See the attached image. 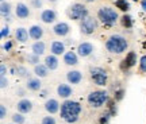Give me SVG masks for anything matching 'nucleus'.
Segmentation results:
<instances>
[{"label":"nucleus","instance_id":"9","mask_svg":"<svg viewBox=\"0 0 146 124\" xmlns=\"http://www.w3.org/2000/svg\"><path fill=\"white\" fill-rule=\"evenodd\" d=\"M54 32L57 34V35H61V36H64V35H66L69 32V26L66 24V23H58V24H56L54 26Z\"/></svg>","mask_w":146,"mask_h":124},{"label":"nucleus","instance_id":"18","mask_svg":"<svg viewBox=\"0 0 146 124\" xmlns=\"http://www.w3.org/2000/svg\"><path fill=\"white\" fill-rule=\"evenodd\" d=\"M64 61L66 65H76L77 63V57H76V54L72 51H69L65 54V58H64Z\"/></svg>","mask_w":146,"mask_h":124},{"label":"nucleus","instance_id":"40","mask_svg":"<svg viewBox=\"0 0 146 124\" xmlns=\"http://www.w3.org/2000/svg\"><path fill=\"white\" fill-rule=\"evenodd\" d=\"M87 1H94V0H87Z\"/></svg>","mask_w":146,"mask_h":124},{"label":"nucleus","instance_id":"14","mask_svg":"<svg viewBox=\"0 0 146 124\" xmlns=\"http://www.w3.org/2000/svg\"><path fill=\"white\" fill-rule=\"evenodd\" d=\"M41 19L45 22V23H52V22H54V19H56V14H54V11H52V10H46L42 12Z\"/></svg>","mask_w":146,"mask_h":124},{"label":"nucleus","instance_id":"39","mask_svg":"<svg viewBox=\"0 0 146 124\" xmlns=\"http://www.w3.org/2000/svg\"><path fill=\"white\" fill-rule=\"evenodd\" d=\"M142 8L146 11V0H143V1H142Z\"/></svg>","mask_w":146,"mask_h":124},{"label":"nucleus","instance_id":"10","mask_svg":"<svg viewBox=\"0 0 146 124\" xmlns=\"http://www.w3.org/2000/svg\"><path fill=\"white\" fill-rule=\"evenodd\" d=\"M92 45L91 43H81L80 46H78V54L81 55V57H87L91 53H92Z\"/></svg>","mask_w":146,"mask_h":124},{"label":"nucleus","instance_id":"1","mask_svg":"<svg viewBox=\"0 0 146 124\" xmlns=\"http://www.w3.org/2000/svg\"><path fill=\"white\" fill-rule=\"evenodd\" d=\"M80 112H81V105L76 101H65L61 107V116L68 123L77 121Z\"/></svg>","mask_w":146,"mask_h":124},{"label":"nucleus","instance_id":"29","mask_svg":"<svg viewBox=\"0 0 146 124\" xmlns=\"http://www.w3.org/2000/svg\"><path fill=\"white\" fill-rule=\"evenodd\" d=\"M42 124H56V120L53 117H50V116H47V117H45L42 120Z\"/></svg>","mask_w":146,"mask_h":124},{"label":"nucleus","instance_id":"26","mask_svg":"<svg viewBox=\"0 0 146 124\" xmlns=\"http://www.w3.org/2000/svg\"><path fill=\"white\" fill-rule=\"evenodd\" d=\"M122 24L125 27H131V24H133V22H131V18L130 16L125 15L123 18H122Z\"/></svg>","mask_w":146,"mask_h":124},{"label":"nucleus","instance_id":"32","mask_svg":"<svg viewBox=\"0 0 146 124\" xmlns=\"http://www.w3.org/2000/svg\"><path fill=\"white\" fill-rule=\"evenodd\" d=\"M8 34H10V30H8L7 27H4V28L1 30V36L4 38V36H7V35H8Z\"/></svg>","mask_w":146,"mask_h":124},{"label":"nucleus","instance_id":"7","mask_svg":"<svg viewBox=\"0 0 146 124\" xmlns=\"http://www.w3.org/2000/svg\"><path fill=\"white\" fill-rule=\"evenodd\" d=\"M96 30V22H95L94 18H85L83 22H81V31L84 34H92L94 31Z\"/></svg>","mask_w":146,"mask_h":124},{"label":"nucleus","instance_id":"17","mask_svg":"<svg viewBox=\"0 0 146 124\" xmlns=\"http://www.w3.org/2000/svg\"><path fill=\"white\" fill-rule=\"evenodd\" d=\"M45 63H46V66L49 67L50 70H54V69L58 66V61H57V58L54 57V55H49V57H46Z\"/></svg>","mask_w":146,"mask_h":124},{"label":"nucleus","instance_id":"8","mask_svg":"<svg viewBox=\"0 0 146 124\" xmlns=\"http://www.w3.org/2000/svg\"><path fill=\"white\" fill-rule=\"evenodd\" d=\"M135 62H137L135 61V53H133V51L129 53L127 57H126L125 59L122 61V63H120V69H122V70H127V69L133 66Z\"/></svg>","mask_w":146,"mask_h":124},{"label":"nucleus","instance_id":"25","mask_svg":"<svg viewBox=\"0 0 146 124\" xmlns=\"http://www.w3.org/2000/svg\"><path fill=\"white\" fill-rule=\"evenodd\" d=\"M116 7L119 8V10H122V11H127L129 10V3L126 1V0H116Z\"/></svg>","mask_w":146,"mask_h":124},{"label":"nucleus","instance_id":"5","mask_svg":"<svg viewBox=\"0 0 146 124\" xmlns=\"http://www.w3.org/2000/svg\"><path fill=\"white\" fill-rule=\"evenodd\" d=\"M91 77L94 80V82L96 85H100V86L106 85V82H107V73H106V70L100 69V67L91 69Z\"/></svg>","mask_w":146,"mask_h":124},{"label":"nucleus","instance_id":"2","mask_svg":"<svg viewBox=\"0 0 146 124\" xmlns=\"http://www.w3.org/2000/svg\"><path fill=\"white\" fill-rule=\"evenodd\" d=\"M106 46H107V49H108V51L120 54V53H123L126 50L127 42H126V39L123 38V36L112 35L108 41H107V45H106Z\"/></svg>","mask_w":146,"mask_h":124},{"label":"nucleus","instance_id":"38","mask_svg":"<svg viewBox=\"0 0 146 124\" xmlns=\"http://www.w3.org/2000/svg\"><path fill=\"white\" fill-rule=\"evenodd\" d=\"M4 74H5V66L1 65V76H4Z\"/></svg>","mask_w":146,"mask_h":124},{"label":"nucleus","instance_id":"22","mask_svg":"<svg viewBox=\"0 0 146 124\" xmlns=\"http://www.w3.org/2000/svg\"><path fill=\"white\" fill-rule=\"evenodd\" d=\"M52 51L54 53V54H61V53H64V45L61 42H53Z\"/></svg>","mask_w":146,"mask_h":124},{"label":"nucleus","instance_id":"19","mask_svg":"<svg viewBox=\"0 0 146 124\" xmlns=\"http://www.w3.org/2000/svg\"><path fill=\"white\" fill-rule=\"evenodd\" d=\"M33 51H34L35 55L43 54V51H45V43H43V42H36V43H34V45H33Z\"/></svg>","mask_w":146,"mask_h":124},{"label":"nucleus","instance_id":"35","mask_svg":"<svg viewBox=\"0 0 146 124\" xmlns=\"http://www.w3.org/2000/svg\"><path fill=\"white\" fill-rule=\"evenodd\" d=\"M18 72H19L21 76H26V70H25L23 67H19V69H18Z\"/></svg>","mask_w":146,"mask_h":124},{"label":"nucleus","instance_id":"6","mask_svg":"<svg viewBox=\"0 0 146 124\" xmlns=\"http://www.w3.org/2000/svg\"><path fill=\"white\" fill-rule=\"evenodd\" d=\"M87 14H88L87 8L81 4H74L72 8H70V12H69L70 18H72V19H76V20H78V19H85V18H87Z\"/></svg>","mask_w":146,"mask_h":124},{"label":"nucleus","instance_id":"37","mask_svg":"<svg viewBox=\"0 0 146 124\" xmlns=\"http://www.w3.org/2000/svg\"><path fill=\"white\" fill-rule=\"evenodd\" d=\"M122 94H123V92H122V90H119V92L116 93V98H118V100H120V98H122Z\"/></svg>","mask_w":146,"mask_h":124},{"label":"nucleus","instance_id":"15","mask_svg":"<svg viewBox=\"0 0 146 124\" xmlns=\"http://www.w3.org/2000/svg\"><path fill=\"white\" fill-rule=\"evenodd\" d=\"M16 15L19 16V18H22V19H25V18H27V16L30 15V11H29V8H27L25 4H18L16 5Z\"/></svg>","mask_w":146,"mask_h":124},{"label":"nucleus","instance_id":"27","mask_svg":"<svg viewBox=\"0 0 146 124\" xmlns=\"http://www.w3.org/2000/svg\"><path fill=\"white\" fill-rule=\"evenodd\" d=\"M12 120H14L15 123H18V124H23V123H25V117H23L22 115H18V113H15L14 116H12Z\"/></svg>","mask_w":146,"mask_h":124},{"label":"nucleus","instance_id":"28","mask_svg":"<svg viewBox=\"0 0 146 124\" xmlns=\"http://www.w3.org/2000/svg\"><path fill=\"white\" fill-rule=\"evenodd\" d=\"M10 14V4H5V3H3L1 4V15L5 16Z\"/></svg>","mask_w":146,"mask_h":124},{"label":"nucleus","instance_id":"21","mask_svg":"<svg viewBox=\"0 0 146 124\" xmlns=\"http://www.w3.org/2000/svg\"><path fill=\"white\" fill-rule=\"evenodd\" d=\"M27 38H29V34H27V31L25 28H18L16 30V39L21 42H26Z\"/></svg>","mask_w":146,"mask_h":124},{"label":"nucleus","instance_id":"36","mask_svg":"<svg viewBox=\"0 0 146 124\" xmlns=\"http://www.w3.org/2000/svg\"><path fill=\"white\" fill-rule=\"evenodd\" d=\"M10 49H11V42H8V43L4 45V50H10Z\"/></svg>","mask_w":146,"mask_h":124},{"label":"nucleus","instance_id":"13","mask_svg":"<svg viewBox=\"0 0 146 124\" xmlns=\"http://www.w3.org/2000/svg\"><path fill=\"white\" fill-rule=\"evenodd\" d=\"M57 92H58V94H60L61 97L66 98V97H69V96L72 94V89H70V86H69V85H65V84H61V85L58 86Z\"/></svg>","mask_w":146,"mask_h":124},{"label":"nucleus","instance_id":"12","mask_svg":"<svg viewBox=\"0 0 146 124\" xmlns=\"http://www.w3.org/2000/svg\"><path fill=\"white\" fill-rule=\"evenodd\" d=\"M33 108L31 103L29 101V100H22V101H19L18 103V109H19V112H22V113H27V112H30Z\"/></svg>","mask_w":146,"mask_h":124},{"label":"nucleus","instance_id":"30","mask_svg":"<svg viewBox=\"0 0 146 124\" xmlns=\"http://www.w3.org/2000/svg\"><path fill=\"white\" fill-rule=\"evenodd\" d=\"M141 70L142 72H146V55L141 58Z\"/></svg>","mask_w":146,"mask_h":124},{"label":"nucleus","instance_id":"34","mask_svg":"<svg viewBox=\"0 0 146 124\" xmlns=\"http://www.w3.org/2000/svg\"><path fill=\"white\" fill-rule=\"evenodd\" d=\"M5 85H7V80L4 76H1V88H5Z\"/></svg>","mask_w":146,"mask_h":124},{"label":"nucleus","instance_id":"41","mask_svg":"<svg viewBox=\"0 0 146 124\" xmlns=\"http://www.w3.org/2000/svg\"><path fill=\"white\" fill-rule=\"evenodd\" d=\"M52 1H54V0H52Z\"/></svg>","mask_w":146,"mask_h":124},{"label":"nucleus","instance_id":"20","mask_svg":"<svg viewBox=\"0 0 146 124\" xmlns=\"http://www.w3.org/2000/svg\"><path fill=\"white\" fill-rule=\"evenodd\" d=\"M42 34H43V31H42L41 27L33 26L31 28H30V36L34 38V39H39V38L42 36Z\"/></svg>","mask_w":146,"mask_h":124},{"label":"nucleus","instance_id":"33","mask_svg":"<svg viewBox=\"0 0 146 124\" xmlns=\"http://www.w3.org/2000/svg\"><path fill=\"white\" fill-rule=\"evenodd\" d=\"M29 59L31 61V63H36V62H38V57H36V55H30Z\"/></svg>","mask_w":146,"mask_h":124},{"label":"nucleus","instance_id":"11","mask_svg":"<svg viewBox=\"0 0 146 124\" xmlns=\"http://www.w3.org/2000/svg\"><path fill=\"white\" fill-rule=\"evenodd\" d=\"M45 109H46L47 112H50V113H56V112L58 111V103H57V100H54V98L47 100L46 104H45Z\"/></svg>","mask_w":146,"mask_h":124},{"label":"nucleus","instance_id":"16","mask_svg":"<svg viewBox=\"0 0 146 124\" xmlns=\"http://www.w3.org/2000/svg\"><path fill=\"white\" fill-rule=\"evenodd\" d=\"M81 78H83V76H81V73L77 72V70H73V72L68 73V81L69 82L78 84L80 81H81Z\"/></svg>","mask_w":146,"mask_h":124},{"label":"nucleus","instance_id":"31","mask_svg":"<svg viewBox=\"0 0 146 124\" xmlns=\"http://www.w3.org/2000/svg\"><path fill=\"white\" fill-rule=\"evenodd\" d=\"M0 117H1V119L5 117V107L4 105H1V107H0Z\"/></svg>","mask_w":146,"mask_h":124},{"label":"nucleus","instance_id":"23","mask_svg":"<svg viewBox=\"0 0 146 124\" xmlns=\"http://www.w3.org/2000/svg\"><path fill=\"white\" fill-rule=\"evenodd\" d=\"M47 66H43V65H36L35 66V74L39 76V77H46L47 76Z\"/></svg>","mask_w":146,"mask_h":124},{"label":"nucleus","instance_id":"24","mask_svg":"<svg viewBox=\"0 0 146 124\" xmlns=\"http://www.w3.org/2000/svg\"><path fill=\"white\" fill-rule=\"evenodd\" d=\"M27 86L31 90H39L41 89V82H39V80H29Z\"/></svg>","mask_w":146,"mask_h":124},{"label":"nucleus","instance_id":"4","mask_svg":"<svg viewBox=\"0 0 146 124\" xmlns=\"http://www.w3.org/2000/svg\"><path fill=\"white\" fill-rule=\"evenodd\" d=\"M116 12H115L112 8H108V7H103L99 10V19L106 24H112L116 22Z\"/></svg>","mask_w":146,"mask_h":124},{"label":"nucleus","instance_id":"3","mask_svg":"<svg viewBox=\"0 0 146 124\" xmlns=\"http://www.w3.org/2000/svg\"><path fill=\"white\" fill-rule=\"evenodd\" d=\"M107 101V93L104 90H95L91 92L88 96V103L94 108H99Z\"/></svg>","mask_w":146,"mask_h":124}]
</instances>
